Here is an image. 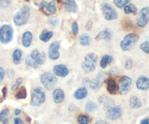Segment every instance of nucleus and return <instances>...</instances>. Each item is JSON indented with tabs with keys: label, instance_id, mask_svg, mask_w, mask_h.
Returning <instances> with one entry per match:
<instances>
[{
	"label": "nucleus",
	"instance_id": "38",
	"mask_svg": "<svg viewBox=\"0 0 149 124\" xmlns=\"http://www.w3.org/2000/svg\"><path fill=\"white\" fill-rule=\"evenodd\" d=\"M140 47L143 52H145L146 54H148V41L146 40L145 42L141 44Z\"/></svg>",
	"mask_w": 149,
	"mask_h": 124
},
{
	"label": "nucleus",
	"instance_id": "33",
	"mask_svg": "<svg viewBox=\"0 0 149 124\" xmlns=\"http://www.w3.org/2000/svg\"><path fill=\"white\" fill-rule=\"evenodd\" d=\"M132 27H133V24L130 19H124V20L122 21V28L124 30H129L132 29Z\"/></svg>",
	"mask_w": 149,
	"mask_h": 124
},
{
	"label": "nucleus",
	"instance_id": "14",
	"mask_svg": "<svg viewBox=\"0 0 149 124\" xmlns=\"http://www.w3.org/2000/svg\"><path fill=\"white\" fill-rule=\"evenodd\" d=\"M54 75L61 78H65L69 73V70L64 64H58L55 65L52 69Z\"/></svg>",
	"mask_w": 149,
	"mask_h": 124
},
{
	"label": "nucleus",
	"instance_id": "39",
	"mask_svg": "<svg viewBox=\"0 0 149 124\" xmlns=\"http://www.w3.org/2000/svg\"><path fill=\"white\" fill-rule=\"evenodd\" d=\"M71 30H72V33L74 36H77V33L79 32V26L77 24V23L74 22V23L71 24Z\"/></svg>",
	"mask_w": 149,
	"mask_h": 124
},
{
	"label": "nucleus",
	"instance_id": "12",
	"mask_svg": "<svg viewBox=\"0 0 149 124\" xmlns=\"http://www.w3.org/2000/svg\"><path fill=\"white\" fill-rule=\"evenodd\" d=\"M122 114H123L122 109L119 106H115L106 110V117L110 121H116L120 118L122 116Z\"/></svg>",
	"mask_w": 149,
	"mask_h": 124
},
{
	"label": "nucleus",
	"instance_id": "34",
	"mask_svg": "<svg viewBox=\"0 0 149 124\" xmlns=\"http://www.w3.org/2000/svg\"><path fill=\"white\" fill-rule=\"evenodd\" d=\"M130 0H113V4L116 7L122 9L129 3Z\"/></svg>",
	"mask_w": 149,
	"mask_h": 124
},
{
	"label": "nucleus",
	"instance_id": "44",
	"mask_svg": "<svg viewBox=\"0 0 149 124\" xmlns=\"http://www.w3.org/2000/svg\"><path fill=\"white\" fill-rule=\"evenodd\" d=\"M7 76H8L9 78H14L15 75V71L13 69H8V71H7Z\"/></svg>",
	"mask_w": 149,
	"mask_h": 124
},
{
	"label": "nucleus",
	"instance_id": "21",
	"mask_svg": "<svg viewBox=\"0 0 149 124\" xmlns=\"http://www.w3.org/2000/svg\"><path fill=\"white\" fill-rule=\"evenodd\" d=\"M64 7L68 12H76L78 10V7L75 0H64Z\"/></svg>",
	"mask_w": 149,
	"mask_h": 124
},
{
	"label": "nucleus",
	"instance_id": "13",
	"mask_svg": "<svg viewBox=\"0 0 149 124\" xmlns=\"http://www.w3.org/2000/svg\"><path fill=\"white\" fill-rule=\"evenodd\" d=\"M40 7L44 12L47 14L53 15L57 12V7L54 1H42L40 3Z\"/></svg>",
	"mask_w": 149,
	"mask_h": 124
},
{
	"label": "nucleus",
	"instance_id": "27",
	"mask_svg": "<svg viewBox=\"0 0 149 124\" xmlns=\"http://www.w3.org/2000/svg\"><path fill=\"white\" fill-rule=\"evenodd\" d=\"M112 61H113V57L109 55H103L100 62V68H103V69H105V68H107V66L109 64L111 63Z\"/></svg>",
	"mask_w": 149,
	"mask_h": 124
},
{
	"label": "nucleus",
	"instance_id": "9",
	"mask_svg": "<svg viewBox=\"0 0 149 124\" xmlns=\"http://www.w3.org/2000/svg\"><path fill=\"white\" fill-rule=\"evenodd\" d=\"M132 84V79L130 77L127 76H123L121 77L119 81V85H118V88H119V91L121 94H125L129 91L130 89L131 86Z\"/></svg>",
	"mask_w": 149,
	"mask_h": 124
},
{
	"label": "nucleus",
	"instance_id": "43",
	"mask_svg": "<svg viewBox=\"0 0 149 124\" xmlns=\"http://www.w3.org/2000/svg\"><path fill=\"white\" fill-rule=\"evenodd\" d=\"M132 67V61L131 60H127L125 62V68L127 70H130Z\"/></svg>",
	"mask_w": 149,
	"mask_h": 124
},
{
	"label": "nucleus",
	"instance_id": "19",
	"mask_svg": "<svg viewBox=\"0 0 149 124\" xmlns=\"http://www.w3.org/2000/svg\"><path fill=\"white\" fill-rule=\"evenodd\" d=\"M111 38H112L111 30L109 28H106L97 33V36H95V40L96 41H100V40L111 41Z\"/></svg>",
	"mask_w": 149,
	"mask_h": 124
},
{
	"label": "nucleus",
	"instance_id": "23",
	"mask_svg": "<svg viewBox=\"0 0 149 124\" xmlns=\"http://www.w3.org/2000/svg\"><path fill=\"white\" fill-rule=\"evenodd\" d=\"M107 91L111 94H116L117 91H119V88H118L117 84H116L115 80H113V78H109V79H108Z\"/></svg>",
	"mask_w": 149,
	"mask_h": 124
},
{
	"label": "nucleus",
	"instance_id": "36",
	"mask_svg": "<svg viewBox=\"0 0 149 124\" xmlns=\"http://www.w3.org/2000/svg\"><path fill=\"white\" fill-rule=\"evenodd\" d=\"M22 82H23V78H20V77H19V78H17V80H16L15 83L14 84H13V87H12V90H13V91H16V90H17V89L20 87V86L21 85Z\"/></svg>",
	"mask_w": 149,
	"mask_h": 124
},
{
	"label": "nucleus",
	"instance_id": "18",
	"mask_svg": "<svg viewBox=\"0 0 149 124\" xmlns=\"http://www.w3.org/2000/svg\"><path fill=\"white\" fill-rule=\"evenodd\" d=\"M32 41H33V34L31 31H25L22 35L21 42L22 44L24 47L29 48L31 45Z\"/></svg>",
	"mask_w": 149,
	"mask_h": 124
},
{
	"label": "nucleus",
	"instance_id": "41",
	"mask_svg": "<svg viewBox=\"0 0 149 124\" xmlns=\"http://www.w3.org/2000/svg\"><path fill=\"white\" fill-rule=\"evenodd\" d=\"M4 77H5V70L3 67L0 66V84H1L4 81Z\"/></svg>",
	"mask_w": 149,
	"mask_h": 124
},
{
	"label": "nucleus",
	"instance_id": "5",
	"mask_svg": "<svg viewBox=\"0 0 149 124\" xmlns=\"http://www.w3.org/2000/svg\"><path fill=\"white\" fill-rule=\"evenodd\" d=\"M46 100V94L42 87H36L33 89L31 92V105L33 107H38L43 104Z\"/></svg>",
	"mask_w": 149,
	"mask_h": 124
},
{
	"label": "nucleus",
	"instance_id": "46",
	"mask_svg": "<svg viewBox=\"0 0 149 124\" xmlns=\"http://www.w3.org/2000/svg\"><path fill=\"white\" fill-rule=\"evenodd\" d=\"M93 28V22L91 20H88L85 26V28L87 30H90Z\"/></svg>",
	"mask_w": 149,
	"mask_h": 124
},
{
	"label": "nucleus",
	"instance_id": "25",
	"mask_svg": "<svg viewBox=\"0 0 149 124\" xmlns=\"http://www.w3.org/2000/svg\"><path fill=\"white\" fill-rule=\"evenodd\" d=\"M10 113L8 108H4L0 112V121L3 124H9Z\"/></svg>",
	"mask_w": 149,
	"mask_h": 124
},
{
	"label": "nucleus",
	"instance_id": "2",
	"mask_svg": "<svg viewBox=\"0 0 149 124\" xmlns=\"http://www.w3.org/2000/svg\"><path fill=\"white\" fill-rule=\"evenodd\" d=\"M30 18V7L23 5L13 17V22L17 26H25Z\"/></svg>",
	"mask_w": 149,
	"mask_h": 124
},
{
	"label": "nucleus",
	"instance_id": "3",
	"mask_svg": "<svg viewBox=\"0 0 149 124\" xmlns=\"http://www.w3.org/2000/svg\"><path fill=\"white\" fill-rule=\"evenodd\" d=\"M98 56L95 53H88L84 57V60L81 63V68L87 73L93 72L95 70Z\"/></svg>",
	"mask_w": 149,
	"mask_h": 124
},
{
	"label": "nucleus",
	"instance_id": "15",
	"mask_svg": "<svg viewBox=\"0 0 149 124\" xmlns=\"http://www.w3.org/2000/svg\"><path fill=\"white\" fill-rule=\"evenodd\" d=\"M148 83L149 79L148 77L146 76H141L137 79L135 84H136L137 89H138L139 90H141V91H148L149 89Z\"/></svg>",
	"mask_w": 149,
	"mask_h": 124
},
{
	"label": "nucleus",
	"instance_id": "4",
	"mask_svg": "<svg viewBox=\"0 0 149 124\" xmlns=\"http://www.w3.org/2000/svg\"><path fill=\"white\" fill-rule=\"evenodd\" d=\"M140 39V36L137 33H128L124 37L120 43V47L124 52L130 51L135 46Z\"/></svg>",
	"mask_w": 149,
	"mask_h": 124
},
{
	"label": "nucleus",
	"instance_id": "16",
	"mask_svg": "<svg viewBox=\"0 0 149 124\" xmlns=\"http://www.w3.org/2000/svg\"><path fill=\"white\" fill-rule=\"evenodd\" d=\"M83 84L86 87H89L93 90H97L101 87L102 82L99 81L98 80L95 79L90 80L89 78H85L83 80Z\"/></svg>",
	"mask_w": 149,
	"mask_h": 124
},
{
	"label": "nucleus",
	"instance_id": "42",
	"mask_svg": "<svg viewBox=\"0 0 149 124\" xmlns=\"http://www.w3.org/2000/svg\"><path fill=\"white\" fill-rule=\"evenodd\" d=\"M49 23H50L53 27H56L58 25V23H59V21H58V19L57 18H50L49 19Z\"/></svg>",
	"mask_w": 149,
	"mask_h": 124
},
{
	"label": "nucleus",
	"instance_id": "30",
	"mask_svg": "<svg viewBox=\"0 0 149 124\" xmlns=\"http://www.w3.org/2000/svg\"><path fill=\"white\" fill-rule=\"evenodd\" d=\"M98 109V106L93 101H89L85 105V110L89 113H94L97 111Z\"/></svg>",
	"mask_w": 149,
	"mask_h": 124
},
{
	"label": "nucleus",
	"instance_id": "24",
	"mask_svg": "<svg viewBox=\"0 0 149 124\" xmlns=\"http://www.w3.org/2000/svg\"><path fill=\"white\" fill-rule=\"evenodd\" d=\"M130 107L132 109H138L142 107V102L136 96H132L129 100Z\"/></svg>",
	"mask_w": 149,
	"mask_h": 124
},
{
	"label": "nucleus",
	"instance_id": "37",
	"mask_svg": "<svg viewBox=\"0 0 149 124\" xmlns=\"http://www.w3.org/2000/svg\"><path fill=\"white\" fill-rule=\"evenodd\" d=\"M10 4H11V0H0V8H7L10 5Z\"/></svg>",
	"mask_w": 149,
	"mask_h": 124
},
{
	"label": "nucleus",
	"instance_id": "50",
	"mask_svg": "<svg viewBox=\"0 0 149 124\" xmlns=\"http://www.w3.org/2000/svg\"><path fill=\"white\" fill-rule=\"evenodd\" d=\"M14 113H15V116H19V115L21 113V110H20V109L17 108V109H15V110Z\"/></svg>",
	"mask_w": 149,
	"mask_h": 124
},
{
	"label": "nucleus",
	"instance_id": "17",
	"mask_svg": "<svg viewBox=\"0 0 149 124\" xmlns=\"http://www.w3.org/2000/svg\"><path fill=\"white\" fill-rule=\"evenodd\" d=\"M52 98L54 103L56 104H61L65 100V93L61 89H56L52 92Z\"/></svg>",
	"mask_w": 149,
	"mask_h": 124
},
{
	"label": "nucleus",
	"instance_id": "47",
	"mask_svg": "<svg viewBox=\"0 0 149 124\" xmlns=\"http://www.w3.org/2000/svg\"><path fill=\"white\" fill-rule=\"evenodd\" d=\"M117 72H118V68H116V66L113 67V68H111L110 70H109V73H110L111 74H112V75L116 74Z\"/></svg>",
	"mask_w": 149,
	"mask_h": 124
},
{
	"label": "nucleus",
	"instance_id": "35",
	"mask_svg": "<svg viewBox=\"0 0 149 124\" xmlns=\"http://www.w3.org/2000/svg\"><path fill=\"white\" fill-rule=\"evenodd\" d=\"M77 122L79 124H88L90 122V118L86 115H79L77 117Z\"/></svg>",
	"mask_w": 149,
	"mask_h": 124
},
{
	"label": "nucleus",
	"instance_id": "31",
	"mask_svg": "<svg viewBox=\"0 0 149 124\" xmlns=\"http://www.w3.org/2000/svg\"><path fill=\"white\" fill-rule=\"evenodd\" d=\"M124 11H125V14H136L138 9H137L136 6L134 4H127L125 7H124Z\"/></svg>",
	"mask_w": 149,
	"mask_h": 124
},
{
	"label": "nucleus",
	"instance_id": "40",
	"mask_svg": "<svg viewBox=\"0 0 149 124\" xmlns=\"http://www.w3.org/2000/svg\"><path fill=\"white\" fill-rule=\"evenodd\" d=\"M105 77H106V73H105L103 71H100V72H99L98 73H97V77H96V79H97L99 81H100V82H103Z\"/></svg>",
	"mask_w": 149,
	"mask_h": 124
},
{
	"label": "nucleus",
	"instance_id": "48",
	"mask_svg": "<svg viewBox=\"0 0 149 124\" xmlns=\"http://www.w3.org/2000/svg\"><path fill=\"white\" fill-rule=\"evenodd\" d=\"M95 124H109V123H108L107 121H106L100 120V121H97V122H95Z\"/></svg>",
	"mask_w": 149,
	"mask_h": 124
},
{
	"label": "nucleus",
	"instance_id": "20",
	"mask_svg": "<svg viewBox=\"0 0 149 124\" xmlns=\"http://www.w3.org/2000/svg\"><path fill=\"white\" fill-rule=\"evenodd\" d=\"M88 95V90L85 87H79L74 93V97L76 100H81L85 99Z\"/></svg>",
	"mask_w": 149,
	"mask_h": 124
},
{
	"label": "nucleus",
	"instance_id": "32",
	"mask_svg": "<svg viewBox=\"0 0 149 124\" xmlns=\"http://www.w3.org/2000/svg\"><path fill=\"white\" fill-rule=\"evenodd\" d=\"M26 97H27V91H26V89L24 87H22L19 89V91H17V94H16V99H17V100H23V99H26Z\"/></svg>",
	"mask_w": 149,
	"mask_h": 124
},
{
	"label": "nucleus",
	"instance_id": "1",
	"mask_svg": "<svg viewBox=\"0 0 149 124\" xmlns=\"http://www.w3.org/2000/svg\"><path fill=\"white\" fill-rule=\"evenodd\" d=\"M46 60V55L38 49H33L29 55L26 57L25 63L27 66L36 69L42 65Z\"/></svg>",
	"mask_w": 149,
	"mask_h": 124
},
{
	"label": "nucleus",
	"instance_id": "28",
	"mask_svg": "<svg viewBox=\"0 0 149 124\" xmlns=\"http://www.w3.org/2000/svg\"><path fill=\"white\" fill-rule=\"evenodd\" d=\"M13 61L15 65H18L21 62L22 57H23V52L20 49H17L13 51Z\"/></svg>",
	"mask_w": 149,
	"mask_h": 124
},
{
	"label": "nucleus",
	"instance_id": "49",
	"mask_svg": "<svg viewBox=\"0 0 149 124\" xmlns=\"http://www.w3.org/2000/svg\"><path fill=\"white\" fill-rule=\"evenodd\" d=\"M7 87H4V88L2 89V93H3V97H5L6 95H7Z\"/></svg>",
	"mask_w": 149,
	"mask_h": 124
},
{
	"label": "nucleus",
	"instance_id": "51",
	"mask_svg": "<svg viewBox=\"0 0 149 124\" xmlns=\"http://www.w3.org/2000/svg\"><path fill=\"white\" fill-rule=\"evenodd\" d=\"M141 124H148V118H145L141 121Z\"/></svg>",
	"mask_w": 149,
	"mask_h": 124
},
{
	"label": "nucleus",
	"instance_id": "6",
	"mask_svg": "<svg viewBox=\"0 0 149 124\" xmlns=\"http://www.w3.org/2000/svg\"><path fill=\"white\" fill-rule=\"evenodd\" d=\"M40 81L42 86L48 91H50L56 85L58 82L56 76L50 72H45L41 76Z\"/></svg>",
	"mask_w": 149,
	"mask_h": 124
},
{
	"label": "nucleus",
	"instance_id": "22",
	"mask_svg": "<svg viewBox=\"0 0 149 124\" xmlns=\"http://www.w3.org/2000/svg\"><path fill=\"white\" fill-rule=\"evenodd\" d=\"M98 101L103 106V108L104 110H107L109 108H111V107H113V101L111 98L108 97L107 96L103 95L101 96L100 97H99Z\"/></svg>",
	"mask_w": 149,
	"mask_h": 124
},
{
	"label": "nucleus",
	"instance_id": "26",
	"mask_svg": "<svg viewBox=\"0 0 149 124\" xmlns=\"http://www.w3.org/2000/svg\"><path fill=\"white\" fill-rule=\"evenodd\" d=\"M52 36H53V32L49 30H45L39 35V40L42 41V42L46 43V42H48L52 39Z\"/></svg>",
	"mask_w": 149,
	"mask_h": 124
},
{
	"label": "nucleus",
	"instance_id": "29",
	"mask_svg": "<svg viewBox=\"0 0 149 124\" xmlns=\"http://www.w3.org/2000/svg\"><path fill=\"white\" fill-rule=\"evenodd\" d=\"M91 43V37L87 33H82L79 36V44L83 46H87Z\"/></svg>",
	"mask_w": 149,
	"mask_h": 124
},
{
	"label": "nucleus",
	"instance_id": "45",
	"mask_svg": "<svg viewBox=\"0 0 149 124\" xmlns=\"http://www.w3.org/2000/svg\"><path fill=\"white\" fill-rule=\"evenodd\" d=\"M13 124H25V123L20 118H15L13 120Z\"/></svg>",
	"mask_w": 149,
	"mask_h": 124
},
{
	"label": "nucleus",
	"instance_id": "7",
	"mask_svg": "<svg viewBox=\"0 0 149 124\" xmlns=\"http://www.w3.org/2000/svg\"><path fill=\"white\" fill-rule=\"evenodd\" d=\"M14 30L10 25L4 24L0 28V42L2 44H8L13 40Z\"/></svg>",
	"mask_w": 149,
	"mask_h": 124
},
{
	"label": "nucleus",
	"instance_id": "8",
	"mask_svg": "<svg viewBox=\"0 0 149 124\" xmlns=\"http://www.w3.org/2000/svg\"><path fill=\"white\" fill-rule=\"evenodd\" d=\"M100 8H101L102 12L106 20L111 21V20H116L118 18L117 12L111 4H108V3H103Z\"/></svg>",
	"mask_w": 149,
	"mask_h": 124
},
{
	"label": "nucleus",
	"instance_id": "11",
	"mask_svg": "<svg viewBox=\"0 0 149 124\" xmlns=\"http://www.w3.org/2000/svg\"><path fill=\"white\" fill-rule=\"evenodd\" d=\"M149 18V9L148 7H145L142 8L136 18V23L139 27L144 28L146 26L148 23Z\"/></svg>",
	"mask_w": 149,
	"mask_h": 124
},
{
	"label": "nucleus",
	"instance_id": "10",
	"mask_svg": "<svg viewBox=\"0 0 149 124\" xmlns=\"http://www.w3.org/2000/svg\"><path fill=\"white\" fill-rule=\"evenodd\" d=\"M61 48V43L58 41H55L49 45L47 49L48 57L52 60H57L60 57L59 49Z\"/></svg>",
	"mask_w": 149,
	"mask_h": 124
}]
</instances>
